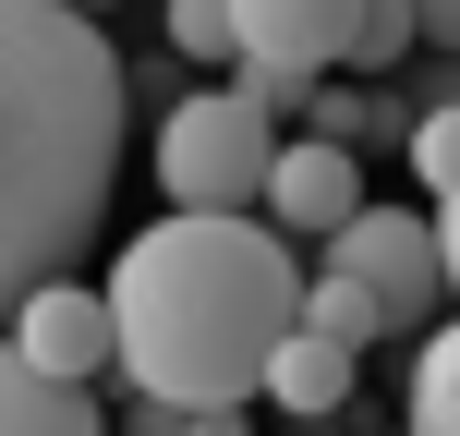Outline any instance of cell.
I'll use <instances>...</instances> for the list:
<instances>
[{"mask_svg":"<svg viewBox=\"0 0 460 436\" xmlns=\"http://www.w3.org/2000/svg\"><path fill=\"white\" fill-rule=\"evenodd\" d=\"M97 303H110V340L134 376V400H158V413H218V400H254L267 388V351L303 327V254L291 230L267 218H146L134 243L110 254V279H97Z\"/></svg>","mask_w":460,"mask_h":436,"instance_id":"cell-1","label":"cell"},{"mask_svg":"<svg viewBox=\"0 0 460 436\" xmlns=\"http://www.w3.org/2000/svg\"><path fill=\"white\" fill-rule=\"evenodd\" d=\"M121 49L73 0H0V327L37 279H73L121 194Z\"/></svg>","mask_w":460,"mask_h":436,"instance_id":"cell-2","label":"cell"},{"mask_svg":"<svg viewBox=\"0 0 460 436\" xmlns=\"http://www.w3.org/2000/svg\"><path fill=\"white\" fill-rule=\"evenodd\" d=\"M267 170H279V121L254 110L243 85H207V97H182V110H158V194H170V207L254 218Z\"/></svg>","mask_w":460,"mask_h":436,"instance_id":"cell-3","label":"cell"},{"mask_svg":"<svg viewBox=\"0 0 460 436\" xmlns=\"http://www.w3.org/2000/svg\"><path fill=\"white\" fill-rule=\"evenodd\" d=\"M327 267L351 279V291H376V316L412 327L448 303V267H437V218L424 207H364L351 230H327Z\"/></svg>","mask_w":460,"mask_h":436,"instance_id":"cell-4","label":"cell"},{"mask_svg":"<svg viewBox=\"0 0 460 436\" xmlns=\"http://www.w3.org/2000/svg\"><path fill=\"white\" fill-rule=\"evenodd\" d=\"M267 230H291V243H327V230H351L376 207L364 194V146H340V134H279V170H267Z\"/></svg>","mask_w":460,"mask_h":436,"instance_id":"cell-5","label":"cell"},{"mask_svg":"<svg viewBox=\"0 0 460 436\" xmlns=\"http://www.w3.org/2000/svg\"><path fill=\"white\" fill-rule=\"evenodd\" d=\"M0 340H13L37 376H73V388H97V376L121 364V340H110V303H97L85 279H37V291L13 303V327H0Z\"/></svg>","mask_w":460,"mask_h":436,"instance_id":"cell-6","label":"cell"},{"mask_svg":"<svg viewBox=\"0 0 460 436\" xmlns=\"http://www.w3.org/2000/svg\"><path fill=\"white\" fill-rule=\"evenodd\" d=\"M351 13H364V0H230V61L340 73L351 61Z\"/></svg>","mask_w":460,"mask_h":436,"instance_id":"cell-7","label":"cell"},{"mask_svg":"<svg viewBox=\"0 0 460 436\" xmlns=\"http://www.w3.org/2000/svg\"><path fill=\"white\" fill-rule=\"evenodd\" d=\"M351 364H364V351L351 340H327V327H291V340L267 351V388L254 400H279V413H303V424H327L351 400Z\"/></svg>","mask_w":460,"mask_h":436,"instance_id":"cell-8","label":"cell"},{"mask_svg":"<svg viewBox=\"0 0 460 436\" xmlns=\"http://www.w3.org/2000/svg\"><path fill=\"white\" fill-rule=\"evenodd\" d=\"M0 436H110V413H97V388L37 376L13 340H0Z\"/></svg>","mask_w":460,"mask_h":436,"instance_id":"cell-9","label":"cell"},{"mask_svg":"<svg viewBox=\"0 0 460 436\" xmlns=\"http://www.w3.org/2000/svg\"><path fill=\"white\" fill-rule=\"evenodd\" d=\"M412 436H460V316L424 327L412 351Z\"/></svg>","mask_w":460,"mask_h":436,"instance_id":"cell-10","label":"cell"},{"mask_svg":"<svg viewBox=\"0 0 460 436\" xmlns=\"http://www.w3.org/2000/svg\"><path fill=\"white\" fill-rule=\"evenodd\" d=\"M400 158H412L424 207H460V97H448V110H412V134H400Z\"/></svg>","mask_w":460,"mask_h":436,"instance_id":"cell-11","label":"cell"},{"mask_svg":"<svg viewBox=\"0 0 460 436\" xmlns=\"http://www.w3.org/2000/svg\"><path fill=\"white\" fill-rule=\"evenodd\" d=\"M303 327H327V340H351V351H376V340H388L376 291H351L340 267H327V279H303Z\"/></svg>","mask_w":460,"mask_h":436,"instance_id":"cell-12","label":"cell"},{"mask_svg":"<svg viewBox=\"0 0 460 436\" xmlns=\"http://www.w3.org/2000/svg\"><path fill=\"white\" fill-rule=\"evenodd\" d=\"M412 49H424L412 0H364V13H351V73H388V61H412Z\"/></svg>","mask_w":460,"mask_h":436,"instance_id":"cell-13","label":"cell"},{"mask_svg":"<svg viewBox=\"0 0 460 436\" xmlns=\"http://www.w3.org/2000/svg\"><path fill=\"white\" fill-rule=\"evenodd\" d=\"M230 85H243V97H254V110H267V121H303V110H315V85H327V73H279V61H230Z\"/></svg>","mask_w":460,"mask_h":436,"instance_id":"cell-14","label":"cell"},{"mask_svg":"<svg viewBox=\"0 0 460 436\" xmlns=\"http://www.w3.org/2000/svg\"><path fill=\"white\" fill-rule=\"evenodd\" d=\"M170 49L182 61H230V0H170Z\"/></svg>","mask_w":460,"mask_h":436,"instance_id":"cell-15","label":"cell"},{"mask_svg":"<svg viewBox=\"0 0 460 436\" xmlns=\"http://www.w3.org/2000/svg\"><path fill=\"white\" fill-rule=\"evenodd\" d=\"M412 24H424V37H437L448 61H460V0H412Z\"/></svg>","mask_w":460,"mask_h":436,"instance_id":"cell-16","label":"cell"},{"mask_svg":"<svg viewBox=\"0 0 460 436\" xmlns=\"http://www.w3.org/2000/svg\"><path fill=\"white\" fill-rule=\"evenodd\" d=\"M182 436H254V424H243V400H218V413H182Z\"/></svg>","mask_w":460,"mask_h":436,"instance_id":"cell-17","label":"cell"},{"mask_svg":"<svg viewBox=\"0 0 460 436\" xmlns=\"http://www.w3.org/2000/svg\"><path fill=\"white\" fill-rule=\"evenodd\" d=\"M437 218V267H448V291H460V207H424Z\"/></svg>","mask_w":460,"mask_h":436,"instance_id":"cell-18","label":"cell"},{"mask_svg":"<svg viewBox=\"0 0 460 436\" xmlns=\"http://www.w3.org/2000/svg\"><path fill=\"white\" fill-rule=\"evenodd\" d=\"M110 436H182V413H158V400H146L134 424H110Z\"/></svg>","mask_w":460,"mask_h":436,"instance_id":"cell-19","label":"cell"},{"mask_svg":"<svg viewBox=\"0 0 460 436\" xmlns=\"http://www.w3.org/2000/svg\"><path fill=\"white\" fill-rule=\"evenodd\" d=\"M73 13H121V0H73Z\"/></svg>","mask_w":460,"mask_h":436,"instance_id":"cell-20","label":"cell"}]
</instances>
